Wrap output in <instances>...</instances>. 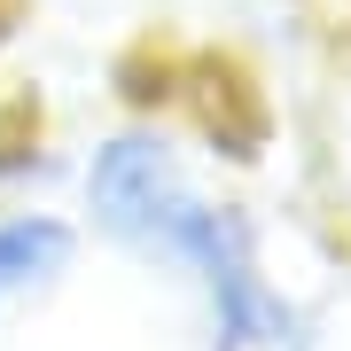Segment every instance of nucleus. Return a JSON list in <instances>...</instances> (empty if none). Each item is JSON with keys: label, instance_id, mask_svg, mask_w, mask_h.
<instances>
[{"label": "nucleus", "instance_id": "f257e3e1", "mask_svg": "<svg viewBox=\"0 0 351 351\" xmlns=\"http://www.w3.org/2000/svg\"><path fill=\"white\" fill-rule=\"evenodd\" d=\"M78 265H86V226L71 211H55L47 195L0 203V343L16 320L47 313L78 281Z\"/></svg>", "mask_w": 351, "mask_h": 351}]
</instances>
